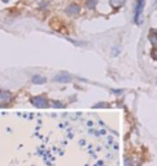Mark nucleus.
<instances>
[{
	"instance_id": "obj_4",
	"label": "nucleus",
	"mask_w": 157,
	"mask_h": 166,
	"mask_svg": "<svg viewBox=\"0 0 157 166\" xmlns=\"http://www.w3.org/2000/svg\"><path fill=\"white\" fill-rule=\"evenodd\" d=\"M80 12V6L77 4H71L69 8H66V14L69 15H77Z\"/></svg>"
},
{
	"instance_id": "obj_7",
	"label": "nucleus",
	"mask_w": 157,
	"mask_h": 166,
	"mask_svg": "<svg viewBox=\"0 0 157 166\" xmlns=\"http://www.w3.org/2000/svg\"><path fill=\"white\" fill-rule=\"evenodd\" d=\"M97 1H98V0H87V1H86V6L89 9H95Z\"/></svg>"
},
{
	"instance_id": "obj_2",
	"label": "nucleus",
	"mask_w": 157,
	"mask_h": 166,
	"mask_svg": "<svg viewBox=\"0 0 157 166\" xmlns=\"http://www.w3.org/2000/svg\"><path fill=\"white\" fill-rule=\"evenodd\" d=\"M32 103L36 105V106H39V107H46L48 105V101L44 97H37V98H33L32 99Z\"/></svg>"
},
{
	"instance_id": "obj_1",
	"label": "nucleus",
	"mask_w": 157,
	"mask_h": 166,
	"mask_svg": "<svg viewBox=\"0 0 157 166\" xmlns=\"http://www.w3.org/2000/svg\"><path fill=\"white\" fill-rule=\"evenodd\" d=\"M144 5H145V0H137L136 6H135V17H134V20H135L136 23H139V24L141 23L140 17H141V14H142Z\"/></svg>"
},
{
	"instance_id": "obj_3",
	"label": "nucleus",
	"mask_w": 157,
	"mask_h": 166,
	"mask_svg": "<svg viewBox=\"0 0 157 166\" xmlns=\"http://www.w3.org/2000/svg\"><path fill=\"white\" fill-rule=\"evenodd\" d=\"M54 81H56V82H70V81H71V77H70V75L63 72V73L56 75L55 77H54Z\"/></svg>"
},
{
	"instance_id": "obj_8",
	"label": "nucleus",
	"mask_w": 157,
	"mask_h": 166,
	"mask_svg": "<svg viewBox=\"0 0 157 166\" xmlns=\"http://www.w3.org/2000/svg\"><path fill=\"white\" fill-rule=\"evenodd\" d=\"M46 82V78L41 77V76H34L33 77V83H44Z\"/></svg>"
},
{
	"instance_id": "obj_10",
	"label": "nucleus",
	"mask_w": 157,
	"mask_h": 166,
	"mask_svg": "<svg viewBox=\"0 0 157 166\" xmlns=\"http://www.w3.org/2000/svg\"><path fill=\"white\" fill-rule=\"evenodd\" d=\"M4 1H9V0H4Z\"/></svg>"
},
{
	"instance_id": "obj_5",
	"label": "nucleus",
	"mask_w": 157,
	"mask_h": 166,
	"mask_svg": "<svg viewBox=\"0 0 157 166\" xmlns=\"http://www.w3.org/2000/svg\"><path fill=\"white\" fill-rule=\"evenodd\" d=\"M124 3H125V0H111V1H109L111 6H112V8L114 9V10L122 8V6L124 5Z\"/></svg>"
},
{
	"instance_id": "obj_6",
	"label": "nucleus",
	"mask_w": 157,
	"mask_h": 166,
	"mask_svg": "<svg viewBox=\"0 0 157 166\" xmlns=\"http://www.w3.org/2000/svg\"><path fill=\"white\" fill-rule=\"evenodd\" d=\"M149 39L153 45H157V29H151L149 34Z\"/></svg>"
},
{
	"instance_id": "obj_9",
	"label": "nucleus",
	"mask_w": 157,
	"mask_h": 166,
	"mask_svg": "<svg viewBox=\"0 0 157 166\" xmlns=\"http://www.w3.org/2000/svg\"><path fill=\"white\" fill-rule=\"evenodd\" d=\"M151 56L153 57V59H155V60H157V48L152 49V52H151Z\"/></svg>"
}]
</instances>
